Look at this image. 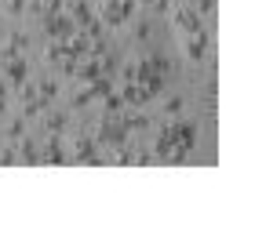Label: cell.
I'll return each instance as SVG.
<instances>
[{"label":"cell","mask_w":255,"mask_h":236,"mask_svg":"<svg viewBox=\"0 0 255 236\" xmlns=\"http://www.w3.org/2000/svg\"><path fill=\"white\" fill-rule=\"evenodd\" d=\"M186 58H190V62H201V58H204V37H201V33H190V37H186Z\"/></svg>","instance_id":"cell-1"},{"label":"cell","mask_w":255,"mask_h":236,"mask_svg":"<svg viewBox=\"0 0 255 236\" xmlns=\"http://www.w3.org/2000/svg\"><path fill=\"white\" fill-rule=\"evenodd\" d=\"M179 109H182V98H171V102H168V105H164V113H171V116H175V113H179Z\"/></svg>","instance_id":"cell-2"}]
</instances>
